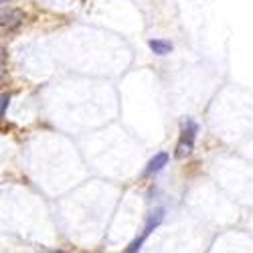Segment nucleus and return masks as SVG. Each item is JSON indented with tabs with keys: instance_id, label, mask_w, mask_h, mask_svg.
<instances>
[{
	"instance_id": "nucleus-6",
	"label": "nucleus",
	"mask_w": 253,
	"mask_h": 253,
	"mask_svg": "<svg viewBox=\"0 0 253 253\" xmlns=\"http://www.w3.org/2000/svg\"><path fill=\"white\" fill-rule=\"evenodd\" d=\"M8 103H10V95H8V93H4V95H2V105H0V114H2V116H6Z\"/></svg>"
},
{
	"instance_id": "nucleus-4",
	"label": "nucleus",
	"mask_w": 253,
	"mask_h": 253,
	"mask_svg": "<svg viewBox=\"0 0 253 253\" xmlns=\"http://www.w3.org/2000/svg\"><path fill=\"white\" fill-rule=\"evenodd\" d=\"M162 221H164V209H154L152 213L148 215V221H146V227H144V231H142V237L148 239V235L152 233V231H154Z\"/></svg>"
},
{
	"instance_id": "nucleus-8",
	"label": "nucleus",
	"mask_w": 253,
	"mask_h": 253,
	"mask_svg": "<svg viewBox=\"0 0 253 253\" xmlns=\"http://www.w3.org/2000/svg\"><path fill=\"white\" fill-rule=\"evenodd\" d=\"M2 2H4V4H6V2H8V0H2Z\"/></svg>"
},
{
	"instance_id": "nucleus-3",
	"label": "nucleus",
	"mask_w": 253,
	"mask_h": 253,
	"mask_svg": "<svg viewBox=\"0 0 253 253\" xmlns=\"http://www.w3.org/2000/svg\"><path fill=\"white\" fill-rule=\"evenodd\" d=\"M168 152H158V154H154L152 158H150V162L146 164V168H144V174L146 176H152V174H158L162 168L168 164Z\"/></svg>"
},
{
	"instance_id": "nucleus-5",
	"label": "nucleus",
	"mask_w": 253,
	"mask_h": 253,
	"mask_svg": "<svg viewBox=\"0 0 253 253\" xmlns=\"http://www.w3.org/2000/svg\"><path fill=\"white\" fill-rule=\"evenodd\" d=\"M148 47H150V51L154 55H160V57H164V55H168L172 51V43L170 41H164V39H150Z\"/></svg>"
},
{
	"instance_id": "nucleus-1",
	"label": "nucleus",
	"mask_w": 253,
	"mask_h": 253,
	"mask_svg": "<svg viewBox=\"0 0 253 253\" xmlns=\"http://www.w3.org/2000/svg\"><path fill=\"white\" fill-rule=\"evenodd\" d=\"M197 134H199V124L193 120H184L180 128V140L176 144V158H184L193 152Z\"/></svg>"
},
{
	"instance_id": "nucleus-7",
	"label": "nucleus",
	"mask_w": 253,
	"mask_h": 253,
	"mask_svg": "<svg viewBox=\"0 0 253 253\" xmlns=\"http://www.w3.org/2000/svg\"><path fill=\"white\" fill-rule=\"evenodd\" d=\"M51 253H65V251H51Z\"/></svg>"
},
{
	"instance_id": "nucleus-2",
	"label": "nucleus",
	"mask_w": 253,
	"mask_h": 253,
	"mask_svg": "<svg viewBox=\"0 0 253 253\" xmlns=\"http://www.w3.org/2000/svg\"><path fill=\"white\" fill-rule=\"evenodd\" d=\"M23 20H25V14L16 10V8H8V10H2V29L6 31H14L18 29L20 25H23Z\"/></svg>"
}]
</instances>
